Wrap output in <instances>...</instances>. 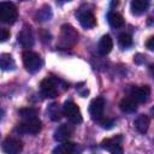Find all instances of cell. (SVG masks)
I'll return each instance as SVG.
<instances>
[{"instance_id": "cell-15", "label": "cell", "mask_w": 154, "mask_h": 154, "mask_svg": "<svg viewBox=\"0 0 154 154\" xmlns=\"http://www.w3.org/2000/svg\"><path fill=\"white\" fill-rule=\"evenodd\" d=\"M113 48V41L109 35H103L100 41H99V45H97V51L101 55H106L108 54Z\"/></svg>"}, {"instance_id": "cell-20", "label": "cell", "mask_w": 154, "mask_h": 154, "mask_svg": "<svg viewBox=\"0 0 154 154\" xmlns=\"http://www.w3.org/2000/svg\"><path fill=\"white\" fill-rule=\"evenodd\" d=\"M0 69L4 71H11L16 69V63L11 54L4 53L0 55Z\"/></svg>"}, {"instance_id": "cell-18", "label": "cell", "mask_w": 154, "mask_h": 154, "mask_svg": "<svg viewBox=\"0 0 154 154\" xmlns=\"http://www.w3.org/2000/svg\"><path fill=\"white\" fill-rule=\"evenodd\" d=\"M150 5V0H132L131 1V12L134 14H142L144 13Z\"/></svg>"}, {"instance_id": "cell-13", "label": "cell", "mask_w": 154, "mask_h": 154, "mask_svg": "<svg viewBox=\"0 0 154 154\" xmlns=\"http://www.w3.org/2000/svg\"><path fill=\"white\" fill-rule=\"evenodd\" d=\"M73 134V126L70 124H61L55 131H54V140L58 142L69 141V138Z\"/></svg>"}, {"instance_id": "cell-9", "label": "cell", "mask_w": 154, "mask_h": 154, "mask_svg": "<svg viewBox=\"0 0 154 154\" xmlns=\"http://www.w3.org/2000/svg\"><path fill=\"white\" fill-rule=\"evenodd\" d=\"M122 142H123V137L120 135L114 136L112 138H106L101 142V147L111 153H123V148H122Z\"/></svg>"}, {"instance_id": "cell-1", "label": "cell", "mask_w": 154, "mask_h": 154, "mask_svg": "<svg viewBox=\"0 0 154 154\" xmlns=\"http://www.w3.org/2000/svg\"><path fill=\"white\" fill-rule=\"evenodd\" d=\"M78 41V32L77 30L70 25V24H64L61 26V30H60V36H59V42H58V46L60 48H64V49H69V48H72Z\"/></svg>"}, {"instance_id": "cell-6", "label": "cell", "mask_w": 154, "mask_h": 154, "mask_svg": "<svg viewBox=\"0 0 154 154\" xmlns=\"http://www.w3.org/2000/svg\"><path fill=\"white\" fill-rule=\"evenodd\" d=\"M63 114L73 124L82 123V113L79 107L71 100L66 101L63 106Z\"/></svg>"}, {"instance_id": "cell-30", "label": "cell", "mask_w": 154, "mask_h": 154, "mask_svg": "<svg viewBox=\"0 0 154 154\" xmlns=\"http://www.w3.org/2000/svg\"><path fill=\"white\" fill-rule=\"evenodd\" d=\"M22 1H26V0H22Z\"/></svg>"}, {"instance_id": "cell-14", "label": "cell", "mask_w": 154, "mask_h": 154, "mask_svg": "<svg viewBox=\"0 0 154 154\" xmlns=\"http://www.w3.org/2000/svg\"><path fill=\"white\" fill-rule=\"evenodd\" d=\"M137 106H138V102H137L131 95L125 96V97L120 101V103H119L120 109H122L123 112H125V113H132V112H135V111L137 109Z\"/></svg>"}, {"instance_id": "cell-19", "label": "cell", "mask_w": 154, "mask_h": 154, "mask_svg": "<svg viewBox=\"0 0 154 154\" xmlns=\"http://www.w3.org/2000/svg\"><path fill=\"white\" fill-rule=\"evenodd\" d=\"M107 20H108V24L112 26V28H123L124 24H125V20H124V17L118 13V12H114V11H111L108 12L107 14Z\"/></svg>"}, {"instance_id": "cell-7", "label": "cell", "mask_w": 154, "mask_h": 154, "mask_svg": "<svg viewBox=\"0 0 154 154\" xmlns=\"http://www.w3.org/2000/svg\"><path fill=\"white\" fill-rule=\"evenodd\" d=\"M76 17H77L79 24L84 29H91L96 25V18H95L93 11L89 10L88 7H81L76 12Z\"/></svg>"}, {"instance_id": "cell-8", "label": "cell", "mask_w": 154, "mask_h": 154, "mask_svg": "<svg viewBox=\"0 0 154 154\" xmlns=\"http://www.w3.org/2000/svg\"><path fill=\"white\" fill-rule=\"evenodd\" d=\"M103 109H105V100L102 97H95L91 100L89 105V113L91 119L99 122L103 116Z\"/></svg>"}, {"instance_id": "cell-4", "label": "cell", "mask_w": 154, "mask_h": 154, "mask_svg": "<svg viewBox=\"0 0 154 154\" xmlns=\"http://www.w3.org/2000/svg\"><path fill=\"white\" fill-rule=\"evenodd\" d=\"M18 18V11L14 4L10 1L0 2V22L6 24H12Z\"/></svg>"}, {"instance_id": "cell-2", "label": "cell", "mask_w": 154, "mask_h": 154, "mask_svg": "<svg viewBox=\"0 0 154 154\" xmlns=\"http://www.w3.org/2000/svg\"><path fill=\"white\" fill-rule=\"evenodd\" d=\"M60 83H61L60 79L47 77V78H45V79L41 81V84H40L41 93L46 97L55 99L59 95V93H60V89H59L60 88Z\"/></svg>"}, {"instance_id": "cell-29", "label": "cell", "mask_w": 154, "mask_h": 154, "mask_svg": "<svg viewBox=\"0 0 154 154\" xmlns=\"http://www.w3.org/2000/svg\"><path fill=\"white\" fill-rule=\"evenodd\" d=\"M1 114H2V111L0 109V118H1Z\"/></svg>"}, {"instance_id": "cell-3", "label": "cell", "mask_w": 154, "mask_h": 154, "mask_svg": "<svg viewBox=\"0 0 154 154\" xmlns=\"http://www.w3.org/2000/svg\"><path fill=\"white\" fill-rule=\"evenodd\" d=\"M16 130L25 135H36L41 131V120L37 117L22 119V122L17 125Z\"/></svg>"}, {"instance_id": "cell-5", "label": "cell", "mask_w": 154, "mask_h": 154, "mask_svg": "<svg viewBox=\"0 0 154 154\" xmlns=\"http://www.w3.org/2000/svg\"><path fill=\"white\" fill-rule=\"evenodd\" d=\"M23 64H24V67L29 72L35 73L41 70L43 61L37 53L31 52V51H25L23 53Z\"/></svg>"}, {"instance_id": "cell-25", "label": "cell", "mask_w": 154, "mask_h": 154, "mask_svg": "<svg viewBox=\"0 0 154 154\" xmlns=\"http://www.w3.org/2000/svg\"><path fill=\"white\" fill-rule=\"evenodd\" d=\"M11 36L10 30L5 29V28H0V42H6Z\"/></svg>"}, {"instance_id": "cell-21", "label": "cell", "mask_w": 154, "mask_h": 154, "mask_svg": "<svg viewBox=\"0 0 154 154\" xmlns=\"http://www.w3.org/2000/svg\"><path fill=\"white\" fill-rule=\"evenodd\" d=\"M47 113H48L49 118H51L53 122L59 120V119L61 118V116H64V114H63V108H60L58 103H52V105H49V107L47 108Z\"/></svg>"}, {"instance_id": "cell-26", "label": "cell", "mask_w": 154, "mask_h": 154, "mask_svg": "<svg viewBox=\"0 0 154 154\" xmlns=\"http://www.w3.org/2000/svg\"><path fill=\"white\" fill-rule=\"evenodd\" d=\"M99 122H100V124H101V126L103 129H111L114 125L113 120H111V119H103V118H101Z\"/></svg>"}, {"instance_id": "cell-28", "label": "cell", "mask_w": 154, "mask_h": 154, "mask_svg": "<svg viewBox=\"0 0 154 154\" xmlns=\"http://www.w3.org/2000/svg\"><path fill=\"white\" fill-rule=\"evenodd\" d=\"M57 1H59V2H67V1H71V0H57Z\"/></svg>"}, {"instance_id": "cell-24", "label": "cell", "mask_w": 154, "mask_h": 154, "mask_svg": "<svg viewBox=\"0 0 154 154\" xmlns=\"http://www.w3.org/2000/svg\"><path fill=\"white\" fill-rule=\"evenodd\" d=\"M18 114L22 119H26V118H34V117H37V111L35 108H22L18 111Z\"/></svg>"}, {"instance_id": "cell-23", "label": "cell", "mask_w": 154, "mask_h": 154, "mask_svg": "<svg viewBox=\"0 0 154 154\" xmlns=\"http://www.w3.org/2000/svg\"><path fill=\"white\" fill-rule=\"evenodd\" d=\"M118 43H119L120 47L128 48V47H130V46L132 45V37H131L129 34L123 32V34H120V35L118 36Z\"/></svg>"}, {"instance_id": "cell-17", "label": "cell", "mask_w": 154, "mask_h": 154, "mask_svg": "<svg viewBox=\"0 0 154 154\" xmlns=\"http://www.w3.org/2000/svg\"><path fill=\"white\" fill-rule=\"evenodd\" d=\"M78 150V147L76 143L69 142V141H64L61 142V144H59L57 148L53 149V153H58V154H73Z\"/></svg>"}, {"instance_id": "cell-16", "label": "cell", "mask_w": 154, "mask_h": 154, "mask_svg": "<svg viewBox=\"0 0 154 154\" xmlns=\"http://www.w3.org/2000/svg\"><path fill=\"white\" fill-rule=\"evenodd\" d=\"M149 124H150V119H149V117L146 116V114H140V116L135 119V122H134L135 129H136L138 132H141V134H146V132L148 131Z\"/></svg>"}, {"instance_id": "cell-22", "label": "cell", "mask_w": 154, "mask_h": 154, "mask_svg": "<svg viewBox=\"0 0 154 154\" xmlns=\"http://www.w3.org/2000/svg\"><path fill=\"white\" fill-rule=\"evenodd\" d=\"M51 17H52V11H51V7H49V6L42 7V8L38 10L37 13H36V20H40V22L49 20Z\"/></svg>"}, {"instance_id": "cell-10", "label": "cell", "mask_w": 154, "mask_h": 154, "mask_svg": "<svg viewBox=\"0 0 154 154\" xmlns=\"http://www.w3.org/2000/svg\"><path fill=\"white\" fill-rule=\"evenodd\" d=\"M17 38H18V42L20 43L22 47H24V48L32 47V45H34V35H32L31 28L28 26V25L23 26V29L19 31Z\"/></svg>"}, {"instance_id": "cell-27", "label": "cell", "mask_w": 154, "mask_h": 154, "mask_svg": "<svg viewBox=\"0 0 154 154\" xmlns=\"http://www.w3.org/2000/svg\"><path fill=\"white\" fill-rule=\"evenodd\" d=\"M146 46L149 51H153L154 49V37H149L148 41L146 42Z\"/></svg>"}, {"instance_id": "cell-12", "label": "cell", "mask_w": 154, "mask_h": 154, "mask_svg": "<svg viewBox=\"0 0 154 154\" xmlns=\"http://www.w3.org/2000/svg\"><path fill=\"white\" fill-rule=\"evenodd\" d=\"M129 95H131L138 103L146 102L148 100L149 95H150V88L148 85H141V87H137V88L132 87L130 89Z\"/></svg>"}, {"instance_id": "cell-11", "label": "cell", "mask_w": 154, "mask_h": 154, "mask_svg": "<svg viewBox=\"0 0 154 154\" xmlns=\"http://www.w3.org/2000/svg\"><path fill=\"white\" fill-rule=\"evenodd\" d=\"M23 143L16 137H7L2 143V150L8 154H17L22 152Z\"/></svg>"}]
</instances>
